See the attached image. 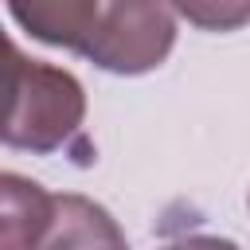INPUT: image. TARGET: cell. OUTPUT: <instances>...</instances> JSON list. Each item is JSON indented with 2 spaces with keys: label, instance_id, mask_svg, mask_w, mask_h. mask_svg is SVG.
Segmentation results:
<instances>
[{
  "label": "cell",
  "instance_id": "cell-1",
  "mask_svg": "<svg viewBox=\"0 0 250 250\" xmlns=\"http://www.w3.org/2000/svg\"><path fill=\"white\" fill-rule=\"evenodd\" d=\"M8 12L31 39L74 51L109 74H145L176 43L168 0H8Z\"/></svg>",
  "mask_w": 250,
  "mask_h": 250
},
{
  "label": "cell",
  "instance_id": "cell-2",
  "mask_svg": "<svg viewBox=\"0 0 250 250\" xmlns=\"http://www.w3.org/2000/svg\"><path fill=\"white\" fill-rule=\"evenodd\" d=\"M86 90L51 62L27 59L0 27V145L23 152H66L82 145Z\"/></svg>",
  "mask_w": 250,
  "mask_h": 250
},
{
  "label": "cell",
  "instance_id": "cell-3",
  "mask_svg": "<svg viewBox=\"0 0 250 250\" xmlns=\"http://www.w3.org/2000/svg\"><path fill=\"white\" fill-rule=\"evenodd\" d=\"M125 246L113 215L86 195H51V219L35 250H117Z\"/></svg>",
  "mask_w": 250,
  "mask_h": 250
},
{
  "label": "cell",
  "instance_id": "cell-4",
  "mask_svg": "<svg viewBox=\"0 0 250 250\" xmlns=\"http://www.w3.org/2000/svg\"><path fill=\"white\" fill-rule=\"evenodd\" d=\"M51 219V195L43 184L0 172V250H35Z\"/></svg>",
  "mask_w": 250,
  "mask_h": 250
},
{
  "label": "cell",
  "instance_id": "cell-5",
  "mask_svg": "<svg viewBox=\"0 0 250 250\" xmlns=\"http://www.w3.org/2000/svg\"><path fill=\"white\" fill-rule=\"evenodd\" d=\"M168 4L203 31H234L250 23V0H168Z\"/></svg>",
  "mask_w": 250,
  "mask_h": 250
},
{
  "label": "cell",
  "instance_id": "cell-6",
  "mask_svg": "<svg viewBox=\"0 0 250 250\" xmlns=\"http://www.w3.org/2000/svg\"><path fill=\"white\" fill-rule=\"evenodd\" d=\"M160 250H242V246L230 238H219V234H188V238H176Z\"/></svg>",
  "mask_w": 250,
  "mask_h": 250
},
{
  "label": "cell",
  "instance_id": "cell-7",
  "mask_svg": "<svg viewBox=\"0 0 250 250\" xmlns=\"http://www.w3.org/2000/svg\"><path fill=\"white\" fill-rule=\"evenodd\" d=\"M117 250H129V246H117Z\"/></svg>",
  "mask_w": 250,
  "mask_h": 250
}]
</instances>
